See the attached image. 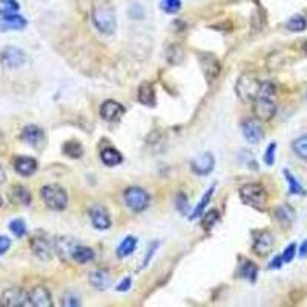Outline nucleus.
I'll list each match as a JSON object with an SVG mask.
<instances>
[{"label": "nucleus", "mask_w": 307, "mask_h": 307, "mask_svg": "<svg viewBox=\"0 0 307 307\" xmlns=\"http://www.w3.org/2000/svg\"><path fill=\"white\" fill-rule=\"evenodd\" d=\"M286 28L292 33H302L305 28H307V20L304 16H292L287 22H286Z\"/></svg>", "instance_id": "nucleus-29"}, {"label": "nucleus", "mask_w": 307, "mask_h": 307, "mask_svg": "<svg viewBox=\"0 0 307 307\" xmlns=\"http://www.w3.org/2000/svg\"><path fill=\"white\" fill-rule=\"evenodd\" d=\"M123 200L132 212H143L151 203V195L143 187L131 186L123 192Z\"/></svg>", "instance_id": "nucleus-4"}, {"label": "nucleus", "mask_w": 307, "mask_h": 307, "mask_svg": "<svg viewBox=\"0 0 307 307\" xmlns=\"http://www.w3.org/2000/svg\"><path fill=\"white\" fill-rule=\"evenodd\" d=\"M0 63L8 69H19L26 63V54L17 46H7L0 52Z\"/></svg>", "instance_id": "nucleus-7"}, {"label": "nucleus", "mask_w": 307, "mask_h": 307, "mask_svg": "<svg viewBox=\"0 0 307 307\" xmlns=\"http://www.w3.org/2000/svg\"><path fill=\"white\" fill-rule=\"evenodd\" d=\"M283 172H284V177H286V180H287V183H289V192H290L292 195H305L304 187H302L301 183L295 178V175H293L289 169H284Z\"/></svg>", "instance_id": "nucleus-31"}, {"label": "nucleus", "mask_w": 307, "mask_h": 307, "mask_svg": "<svg viewBox=\"0 0 307 307\" xmlns=\"http://www.w3.org/2000/svg\"><path fill=\"white\" fill-rule=\"evenodd\" d=\"M28 296H30V304L34 307H51L52 305L51 292L45 286L33 287L30 292H28Z\"/></svg>", "instance_id": "nucleus-18"}, {"label": "nucleus", "mask_w": 307, "mask_h": 307, "mask_svg": "<svg viewBox=\"0 0 307 307\" xmlns=\"http://www.w3.org/2000/svg\"><path fill=\"white\" fill-rule=\"evenodd\" d=\"M0 13H17L20 10V4L17 0H0Z\"/></svg>", "instance_id": "nucleus-39"}, {"label": "nucleus", "mask_w": 307, "mask_h": 307, "mask_svg": "<svg viewBox=\"0 0 307 307\" xmlns=\"http://www.w3.org/2000/svg\"><path fill=\"white\" fill-rule=\"evenodd\" d=\"M214 192H215V184H212L206 192H204V195L201 197V200L198 201V204L195 206V209H193V212H192V215H190V220H197V218H200L203 214H204V211H206V208L209 206V203L212 201V197H214Z\"/></svg>", "instance_id": "nucleus-25"}, {"label": "nucleus", "mask_w": 307, "mask_h": 307, "mask_svg": "<svg viewBox=\"0 0 307 307\" xmlns=\"http://www.w3.org/2000/svg\"><path fill=\"white\" fill-rule=\"evenodd\" d=\"M91 19L94 26L97 28V31H100L105 36H113L117 30L116 10L108 0H101V2L94 5Z\"/></svg>", "instance_id": "nucleus-1"}, {"label": "nucleus", "mask_w": 307, "mask_h": 307, "mask_svg": "<svg viewBox=\"0 0 307 307\" xmlns=\"http://www.w3.org/2000/svg\"><path fill=\"white\" fill-rule=\"evenodd\" d=\"M261 81H258L257 78H254L252 74H246L243 77H240V80L237 81V94L243 101H254L258 89H260Z\"/></svg>", "instance_id": "nucleus-6"}, {"label": "nucleus", "mask_w": 307, "mask_h": 307, "mask_svg": "<svg viewBox=\"0 0 307 307\" xmlns=\"http://www.w3.org/2000/svg\"><path fill=\"white\" fill-rule=\"evenodd\" d=\"M276 92V88L272 81H261V85H260V89H258V94L257 97H267V98H273Z\"/></svg>", "instance_id": "nucleus-37"}, {"label": "nucleus", "mask_w": 307, "mask_h": 307, "mask_svg": "<svg viewBox=\"0 0 307 307\" xmlns=\"http://www.w3.org/2000/svg\"><path fill=\"white\" fill-rule=\"evenodd\" d=\"M5 181H7V172L4 169V166L0 164V184H4Z\"/></svg>", "instance_id": "nucleus-48"}, {"label": "nucleus", "mask_w": 307, "mask_h": 307, "mask_svg": "<svg viewBox=\"0 0 307 307\" xmlns=\"http://www.w3.org/2000/svg\"><path fill=\"white\" fill-rule=\"evenodd\" d=\"M240 198L246 206L264 209L267 204V192L260 183H247L240 187Z\"/></svg>", "instance_id": "nucleus-2"}, {"label": "nucleus", "mask_w": 307, "mask_h": 307, "mask_svg": "<svg viewBox=\"0 0 307 307\" xmlns=\"http://www.w3.org/2000/svg\"><path fill=\"white\" fill-rule=\"evenodd\" d=\"M62 149H63V154L69 158H81V155H83V146L75 140L66 142Z\"/></svg>", "instance_id": "nucleus-30"}, {"label": "nucleus", "mask_w": 307, "mask_h": 307, "mask_svg": "<svg viewBox=\"0 0 307 307\" xmlns=\"http://www.w3.org/2000/svg\"><path fill=\"white\" fill-rule=\"evenodd\" d=\"M218 220H220L218 211L212 209V211H209V212H206V214L201 215V226H203L206 231H211V229L215 226V223H217Z\"/></svg>", "instance_id": "nucleus-33"}, {"label": "nucleus", "mask_w": 307, "mask_h": 307, "mask_svg": "<svg viewBox=\"0 0 307 307\" xmlns=\"http://www.w3.org/2000/svg\"><path fill=\"white\" fill-rule=\"evenodd\" d=\"M304 49H305V52H307V43L304 45Z\"/></svg>", "instance_id": "nucleus-49"}, {"label": "nucleus", "mask_w": 307, "mask_h": 307, "mask_svg": "<svg viewBox=\"0 0 307 307\" xmlns=\"http://www.w3.org/2000/svg\"><path fill=\"white\" fill-rule=\"evenodd\" d=\"M160 247V241H154L151 246H149V249H148V254H146V257H145V260H143V269L145 267H148L149 266V261L152 260V257H154V254L157 252V249Z\"/></svg>", "instance_id": "nucleus-41"}, {"label": "nucleus", "mask_w": 307, "mask_h": 307, "mask_svg": "<svg viewBox=\"0 0 307 307\" xmlns=\"http://www.w3.org/2000/svg\"><path fill=\"white\" fill-rule=\"evenodd\" d=\"M137 98L145 106H155V91H154V86L151 85V83H148V81L142 83L140 88H138V92H137Z\"/></svg>", "instance_id": "nucleus-23"}, {"label": "nucleus", "mask_w": 307, "mask_h": 307, "mask_svg": "<svg viewBox=\"0 0 307 307\" xmlns=\"http://www.w3.org/2000/svg\"><path fill=\"white\" fill-rule=\"evenodd\" d=\"M10 198L11 201L20 204V206H30L31 201H33V197H31V192L28 187H25L23 184H16L11 187V192H10Z\"/></svg>", "instance_id": "nucleus-20"}, {"label": "nucleus", "mask_w": 307, "mask_h": 307, "mask_svg": "<svg viewBox=\"0 0 307 307\" xmlns=\"http://www.w3.org/2000/svg\"><path fill=\"white\" fill-rule=\"evenodd\" d=\"M72 260L77 261L78 264H86L94 260V250L86 247V246H77L72 252Z\"/></svg>", "instance_id": "nucleus-27"}, {"label": "nucleus", "mask_w": 307, "mask_h": 307, "mask_svg": "<svg viewBox=\"0 0 307 307\" xmlns=\"http://www.w3.org/2000/svg\"><path fill=\"white\" fill-rule=\"evenodd\" d=\"M273 246H275V238L269 231H257V232H254L252 250L257 255L266 257L267 254L272 252Z\"/></svg>", "instance_id": "nucleus-9"}, {"label": "nucleus", "mask_w": 307, "mask_h": 307, "mask_svg": "<svg viewBox=\"0 0 307 307\" xmlns=\"http://www.w3.org/2000/svg\"><path fill=\"white\" fill-rule=\"evenodd\" d=\"M276 218L278 220H280L281 223H283V225H290V223H292V220H293V212L287 208V206H281V208H278L276 209Z\"/></svg>", "instance_id": "nucleus-38"}, {"label": "nucleus", "mask_w": 307, "mask_h": 307, "mask_svg": "<svg viewBox=\"0 0 307 307\" xmlns=\"http://www.w3.org/2000/svg\"><path fill=\"white\" fill-rule=\"evenodd\" d=\"M2 203H4V201H2V197H0V206H2Z\"/></svg>", "instance_id": "nucleus-50"}, {"label": "nucleus", "mask_w": 307, "mask_h": 307, "mask_svg": "<svg viewBox=\"0 0 307 307\" xmlns=\"http://www.w3.org/2000/svg\"><path fill=\"white\" fill-rule=\"evenodd\" d=\"M78 246L77 240L72 237H59L54 241V252H57V255L62 260H72V252L74 249Z\"/></svg>", "instance_id": "nucleus-15"}, {"label": "nucleus", "mask_w": 307, "mask_h": 307, "mask_svg": "<svg viewBox=\"0 0 307 307\" xmlns=\"http://www.w3.org/2000/svg\"><path fill=\"white\" fill-rule=\"evenodd\" d=\"M137 238L132 237V235H128L126 238H123V241L119 244L117 247V257L119 258H126L129 255H132L135 252V249H137Z\"/></svg>", "instance_id": "nucleus-26"}, {"label": "nucleus", "mask_w": 307, "mask_h": 307, "mask_svg": "<svg viewBox=\"0 0 307 307\" xmlns=\"http://www.w3.org/2000/svg\"><path fill=\"white\" fill-rule=\"evenodd\" d=\"M240 275L243 278H246V280L255 283L257 281V276H258V267L252 261L243 260V263L240 264Z\"/></svg>", "instance_id": "nucleus-28"}, {"label": "nucleus", "mask_w": 307, "mask_h": 307, "mask_svg": "<svg viewBox=\"0 0 307 307\" xmlns=\"http://www.w3.org/2000/svg\"><path fill=\"white\" fill-rule=\"evenodd\" d=\"M89 218L92 226L97 231H108L111 228V223H113L111 221L109 212L103 206H92L89 209Z\"/></svg>", "instance_id": "nucleus-17"}, {"label": "nucleus", "mask_w": 307, "mask_h": 307, "mask_svg": "<svg viewBox=\"0 0 307 307\" xmlns=\"http://www.w3.org/2000/svg\"><path fill=\"white\" fill-rule=\"evenodd\" d=\"M20 138L33 148H39L43 140H45V134H43V129L36 126V125H28L22 129L20 132Z\"/></svg>", "instance_id": "nucleus-16"}, {"label": "nucleus", "mask_w": 307, "mask_h": 307, "mask_svg": "<svg viewBox=\"0 0 307 307\" xmlns=\"http://www.w3.org/2000/svg\"><path fill=\"white\" fill-rule=\"evenodd\" d=\"M131 286H132V280L129 276H126V278H123V280L117 284V292H126V290H129L131 289Z\"/></svg>", "instance_id": "nucleus-44"}, {"label": "nucleus", "mask_w": 307, "mask_h": 307, "mask_svg": "<svg viewBox=\"0 0 307 307\" xmlns=\"http://www.w3.org/2000/svg\"><path fill=\"white\" fill-rule=\"evenodd\" d=\"M31 252L42 261H49L54 252V243L45 232H37L30 240Z\"/></svg>", "instance_id": "nucleus-5"}, {"label": "nucleus", "mask_w": 307, "mask_h": 307, "mask_svg": "<svg viewBox=\"0 0 307 307\" xmlns=\"http://www.w3.org/2000/svg\"><path fill=\"white\" fill-rule=\"evenodd\" d=\"M284 264V261H283V257L281 255H278V257H275L272 261H270V264H269V269H280L281 266Z\"/></svg>", "instance_id": "nucleus-46"}, {"label": "nucleus", "mask_w": 307, "mask_h": 307, "mask_svg": "<svg viewBox=\"0 0 307 307\" xmlns=\"http://www.w3.org/2000/svg\"><path fill=\"white\" fill-rule=\"evenodd\" d=\"M28 26V20L19 13H0V31H22Z\"/></svg>", "instance_id": "nucleus-11"}, {"label": "nucleus", "mask_w": 307, "mask_h": 307, "mask_svg": "<svg viewBox=\"0 0 307 307\" xmlns=\"http://www.w3.org/2000/svg\"><path fill=\"white\" fill-rule=\"evenodd\" d=\"M160 8L167 14H177L181 10V0H161Z\"/></svg>", "instance_id": "nucleus-34"}, {"label": "nucleus", "mask_w": 307, "mask_h": 307, "mask_svg": "<svg viewBox=\"0 0 307 307\" xmlns=\"http://www.w3.org/2000/svg\"><path fill=\"white\" fill-rule=\"evenodd\" d=\"M275 152H276V143H270L266 149V154H264V163L267 166H273L275 164Z\"/></svg>", "instance_id": "nucleus-40"}, {"label": "nucleus", "mask_w": 307, "mask_h": 307, "mask_svg": "<svg viewBox=\"0 0 307 307\" xmlns=\"http://www.w3.org/2000/svg\"><path fill=\"white\" fill-rule=\"evenodd\" d=\"M126 113V109L123 105H120L119 101H114V100H106L101 103L100 106V116L105 122H109V123H114V122H119Z\"/></svg>", "instance_id": "nucleus-12"}, {"label": "nucleus", "mask_w": 307, "mask_h": 307, "mask_svg": "<svg viewBox=\"0 0 307 307\" xmlns=\"http://www.w3.org/2000/svg\"><path fill=\"white\" fill-rule=\"evenodd\" d=\"M214 167H215V157L211 152H204L190 161V169L197 175H209L214 171Z\"/></svg>", "instance_id": "nucleus-14"}, {"label": "nucleus", "mask_w": 307, "mask_h": 307, "mask_svg": "<svg viewBox=\"0 0 307 307\" xmlns=\"http://www.w3.org/2000/svg\"><path fill=\"white\" fill-rule=\"evenodd\" d=\"M10 231L13 232V235H16L17 238H22L26 234V223L22 218H16L10 223Z\"/></svg>", "instance_id": "nucleus-35"}, {"label": "nucleus", "mask_w": 307, "mask_h": 307, "mask_svg": "<svg viewBox=\"0 0 307 307\" xmlns=\"http://www.w3.org/2000/svg\"><path fill=\"white\" fill-rule=\"evenodd\" d=\"M292 149L299 158L307 160V134L296 138V140L292 143Z\"/></svg>", "instance_id": "nucleus-32"}, {"label": "nucleus", "mask_w": 307, "mask_h": 307, "mask_svg": "<svg viewBox=\"0 0 307 307\" xmlns=\"http://www.w3.org/2000/svg\"><path fill=\"white\" fill-rule=\"evenodd\" d=\"M241 132L244 135V138L249 143H258L260 140H263L264 137V131L261 123L258 122V119H247L241 123Z\"/></svg>", "instance_id": "nucleus-13"}, {"label": "nucleus", "mask_w": 307, "mask_h": 307, "mask_svg": "<svg viewBox=\"0 0 307 307\" xmlns=\"http://www.w3.org/2000/svg\"><path fill=\"white\" fill-rule=\"evenodd\" d=\"M299 257H301V258L307 257V240L302 241V244H301V247H299Z\"/></svg>", "instance_id": "nucleus-47"}, {"label": "nucleus", "mask_w": 307, "mask_h": 307, "mask_svg": "<svg viewBox=\"0 0 307 307\" xmlns=\"http://www.w3.org/2000/svg\"><path fill=\"white\" fill-rule=\"evenodd\" d=\"M89 280V284L97 289V290H105L109 284H111V276L106 270H101V269H97V270H92L88 276Z\"/></svg>", "instance_id": "nucleus-22"}, {"label": "nucleus", "mask_w": 307, "mask_h": 307, "mask_svg": "<svg viewBox=\"0 0 307 307\" xmlns=\"http://www.w3.org/2000/svg\"><path fill=\"white\" fill-rule=\"evenodd\" d=\"M201 66H203V72L206 74V77L209 80L217 78V75L220 74V63L214 55H203Z\"/></svg>", "instance_id": "nucleus-24"}, {"label": "nucleus", "mask_w": 307, "mask_h": 307, "mask_svg": "<svg viewBox=\"0 0 307 307\" xmlns=\"http://www.w3.org/2000/svg\"><path fill=\"white\" fill-rule=\"evenodd\" d=\"M0 305L25 307V305H31V304H30V296H28V292H25V290H22L19 287H10L2 293V296H0Z\"/></svg>", "instance_id": "nucleus-8"}, {"label": "nucleus", "mask_w": 307, "mask_h": 307, "mask_svg": "<svg viewBox=\"0 0 307 307\" xmlns=\"http://www.w3.org/2000/svg\"><path fill=\"white\" fill-rule=\"evenodd\" d=\"M100 160L103 161L105 166L108 167H114L123 163V155L120 154L119 149L113 148V146H108L105 149H101L100 152Z\"/></svg>", "instance_id": "nucleus-21"}, {"label": "nucleus", "mask_w": 307, "mask_h": 307, "mask_svg": "<svg viewBox=\"0 0 307 307\" xmlns=\"http://www.w3.org/2000/svg\"><path fill=\"white\" fill-rule=\"evenodd\" d=\"M175 209L181 214V215H187L189 212V200L187 195L184 192H178L175 197Z\"/></svg>", "instance_id": "nucleus-36"}, {"label": "nucleus", "mask_w": 307, "mask_h": 307, "mask_svg": "<svg viewBox=\"0 0 307 307\" xmlns=\"http://www.w3.org/2000/svg\"><path fill=\"white\" fill-rule=\"evenodd\" d=\"M13 164L14 171L22 177H31L37 171V160L33 157H16Z\"/></svg>", "instance_id": "nucleus-19"}, {"label": "nucleus", "mask_w": 307, "mask_h": 307, "mask_svg": "<svg viewBox=\"0 0 307 307\" xmlns=\"http://www.w3.org/2000/svg\"><path fill=\"white\" fill-rule=\"evenodd\" d=\"M40 197L46 208L63 211L68 206V192L59 184H46L40 189Z\"/></svg>", "instance_id": "nucleus-3"}, {"label": "nucleus", "mask_w": 307, "mask_h": 307, "mask_svg": "<svg viewBox=\"0 0 307 307\" xmlns=\"http://www.w3.org/2000/svg\"><path fill=\"white\" fill-rule=\"evenodd\" d=\"M295 254H296V244H289L286 249H284V252H283V261L284 263H290L293 258H295Z\"/></svg>", "instance_id": "nucleus-42"}, {"label": "nucleus", "mask_w": 307, "mask_h": 307, "mask_svg": "<svg viewBox=\"0 0 307 307\" xmlns=\"http://www.w3.org/2000/svg\"><path fill=\"white\" fill-rule=\"evenodd\" d=\"M254 114L261 122H269L276 114V105L272 98L267 97H255L254 100Z\"/></svg>", "instance_id": "nucleus-10"}, {"label": "nucleus", "mask_w": 307, "mask_h": 307, "mask_svg": "<svg viewBox=\"0 0 307 307\" xmlns=\"http://www.w3.org/2000/svg\"><path fill=\"white\" fill-rule=\"evenodd\" d=\"M62 304H63V305H72V307H75V305H80V299H78V296L69 293V295H66V296L63 298V302H62Z\"/></svg>", "instance_id": "nucleus-45"}, {"label": "nucleus", "mask_w": 307, "mask_h": 307, "mask_svg": "<svg viewBox=\"0 0 307 307\" xmlns=\"http://www.w3.org/2000/svg\"><path fill=\"white\" fill-rule=\"evenodd\" d=\"M11 247V240L5 235H0V255L7 254Z\"/></svg>", "instance_id": "nucleus-43"}]
</instances>
